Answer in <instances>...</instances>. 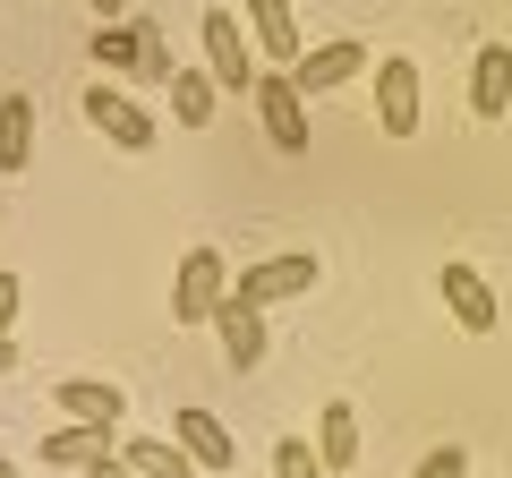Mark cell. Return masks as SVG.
<instances>
[{
  "instance_id": "obj_12",
  "label": "cell",
  "mask_w": 512,
  "mask_h": 478,
  "mask_svg": "<svg viewBox=\"0 0 512 478\" xmlns=\"http://www.w3.org/2000/svg\"><path fill=\"white\" fill-rule=\"evenodd\" d=\"M359 69H367V52H359V43H316V52L291 69V86H299V94H333V86H350Z\"/></svg>"
},
{
  "instance_id": "obj_24",
  "label": "cell",
  "mask_w": 512,
  "mask_h": 478,
  "mask_svg": "<svg viewBox=\"0 0 512 478\" xmlns=\"http://www.w3.org/2000/svg\"><path fill=\"white\" fill-rule=\"evenodd\" d=\"M86 9H94L103 26H128V0H86Z\"/></svg>"
},
{
  "instance_id": "obj_23",
  "label": "cell",
  "mask_w": 512,
  "mask_h": 478,
  "mask_svg": "<svg viewBox=\"0 0 512 478\" xmlns=\"http://www.w3.org/2000/svg\"><path fill=\"white\" fill-rule=\"evenodd\" d=\"M18 308H26V282L0 274V333H18Z\"/></svg>"
},
{
  "instance_id": "obj_26",
  "label": "cell",
  "mask_w": 512,
  "mask_h": 478,
  "mask_svg": "<svg viewBox=\"0 0 512 478\" xmlns=\"http://www.w3.org/2000/svg\"><path fill=\"white\" fill-rule=\"evenodd\" d=\"M0 376H18V333H0Z\"/></svg>"
},
{
  "instance_id": "obj_28",
  "label": "cell",
  "mask_w": 512,
  "mask_h": 478,
  "mask_svg": "<svg viewBox=\"0 0 512 478\" xmlns=\"http://www.w3.org/2000/svg\"><path fill=\"white\" fill-rule=\"evenodd\" d=\"M265 478H274V470H265Z\"/></svg>"
},
{
  "instance_id": "obj_15",
  "label": "cell",
  "mask_w": 512,
  "mask_h": 478,
  "mask_svg": "<svg viewBox=\"0 0 512 478\" xmlns=\"http://www.w3.org/2000/svg\"><path fill=\"white\" fill-rule=\"evenodd\" d=\"M470 111H478V120H504V111H512V52H504V43L478 52V69H470Z\"/></svg>"
},
{
  "instance_id": "obj_13",
  "label": "cell",
  "mask_w": 512,
  "mask_h": 478,
  "mask_svg": "<svg viewBox=\"0 0 512 478\" xmlns=\"http://www.w3.org/2000/svg\"><path fill=\"white\" fill-rule=\"evenodd\" d=\"M316 461H325L333 478L359 461V402H325L316 410Z\"/></svg>"
},
{
  "instance_id": "obj_7",
  "label": "cell",
  "mask_w": 512,
  "mask_h": 478,
  "mask_svg": "<svg viewBox=\"0 0 512 478\" xmlns=\"http://www.w3.org/2000/svg\"><path fill=\"white\" fill-rule=\"evenodd\" d=\"M231 291H239V299H256V308H282V299L316 291V257H308V248H291V257H265V265H248Z\"/></svg>"
},
{
  "instance_id": "obj_25",
  "label": "cell",
  "mask_w": 512,
  "mask_h": 478,
  "mask_svg": "<svg viewBox=\"0 0 512 478\" xmlns=\"http://www.w3.org/2000/svg\"><path fill=\"white\" fill-rule=\"evenodd\" d=\"M86 478H137V470H128V461H120V453H103V461H94V470H86Z\"/></svg>"
},
{
  "instance_id": "obj_18",
  "label": "cell",
  "mask_w": 512,
  "mask_h": 478,
  "mask_svg": "<svg viewBox=\"0 0 512 478\" xmlns=\"http://www.w3.org/2000/svg\"><path fill=\"white\" fill-rule=\"evenodd\" d=\"M214 77H205V69H180V77H171V120H180V129H205V120H214Z\"/></svg>"
},
{
  "instance_id": "obj_22",
  "label": "cell",
  "mask_w": 512,
  "mask_h": 478,
  "mask_svg": "<svg viewBox=\"0 0 512 478\" xmlns=\"http://www.w3.org/2000/svg\"><path fill=\"white\" fill-rule=\"evenodd\" d=\"M419 478H470V453H461V444H444V453L419 461Z\"/></svg>"
},
{
  "instance_id": "obj_10",
  "label": "cell",
  "mask_w": 512,
  "mask_h": 478,
  "mask_svg": "<svg viewBox=\"0 0 512 478\" xmlns=\"http://www.w3.org/2000/svg\"><path fill=\"white\" fill-rule=\"evenodd\" d=\"M436 291H444V308H453L470 333H495V282L478 274V265H461V257L436 265Z\"/></svg>"
},
{
  "instance_id": "obj_3",
  "label": "cell",
  "mask_w": 512,
  "mask_h": 478,
  "mask_svg": "<svg viewBox=\"0 0 512 478\" xmlns=\"http://www.w3.org/2000/svg\"><path fill=\"white\" fill-rule=\"evenodd\" d=\"M197 35H205V77H214L222 94H256V69H248V26H239L231 9H205Z\"/></svg>"
},
{
  "instance_id": "obj_4",
  "label": "cell",
  "mask_w": 512,
  "mask_h": 478,
  "mask_svg": "<svg viewBox=\"0 0 512 478\" xmlns=\"http://www.w3.org/2000/svg\"><path fill=\"white\" fill-rule=\"evenodd\" d=\"M171 444H180L205 478H239V444H231V427H222L214 410H197V402L171 410Z\"/></svg>"
},
{
  "instance_id": "obj_27",
  "label": "cell",
  "mask_w": 512,
  "mask_h": 478,
  "mask_svg": "<svg viewBox=\"0 0 512 478\" xmlns=\"http://www.w3.org/2000/svg\"><path fill=\"white\" fill-rule=\"evenodd\" d=\"M0 478H18V461H0Z\"/></svg>"
},
{
  "instance_id": "obj_5",
  "label": "cell",
  "mask_w": 512,
  "mask_h": 478,
  "mask_svg": "<svg viewBox=\"0 0 512 478\" xmlns=\"http://www.w3.org/2000/svg\"><path fill=\"white\" fill-rule=\"evenodd\" d=\"M256 120H265V137H274L282 154H308V94L291 86V69L256 77Z\"/></svg>"
},
{
  "instance_id": "obj_20",
  "label": "cell",
  "mask_w": 512,
  "mask_h": 478,
  "mask_svg": "<svg viewBox=\"0 0 512 478\" xmlns=\"http://www.w3.org/2000/svg\"><path fill=\"white\" fill-rule=\"evenodd\" d=\"M274 478H333V470H325V461H316V444L282 436V444H274Z\"/></svg>"
},
{
  "instance_id": "obj_6",
  "label": "cell",
  "mask_w": 512,
  "mask_h": 478,
  "mask_svg": "<svg viewBox=\"0 0 512 478\" xmlns=\"http://www.w3.org/2000/svg\"><path fill=\"white\" fill-rule=\"evenodd\" d=\"M86 120H94L120 154H154V111H137L120 86H86Z\"/></svg>"
},
{
  "instance_id": "obj_8",
  "label": "cell",
  "mask_w": 512,
  "mask_h": 478,
  "mask_svg": "<svg viewBox=\"0 0 512 478\" xmlns=\"http://www.w3.org/2000/svg\"><path fill=\"white\" fill-rule=\"evenodd\" d=\"M214 333H222V359H231V368L239 376H256V368H265V308H256V299H222V308H214Z\"/></svg>"
},
{
  "instance_id": "obj_19",
  "label": "cell",
  "mask_w": 512,
  "mask_h": 478,
  "mask_svg": "<svg viewBox=\"0 0 512 478\" xmlns=\"http://www.w3.org/2000/svg\"><path fill=\"white\" fill-rule=\"evenodd\" d=\"M128 26H137V77H180V69H171L163 26H154V18H128Z\"/></svg>"
},
{
  "instance_id": "obj_21",
  "label": "cell",
  "mask_w": 512,
  "mask_h": 478,
  "mask_svg": "<svg viewBox=\"0 0 512 478\" xmlns=\"http://www.w3.org/2000/svg\"><path fill=\"white\" fill-rule=\"evenodd\" d=\"M94 60H103V69H137V26H103V35H94Z\"/></svg>"
},
{
  "instance_id": "obj_17",
  "label": "cell",
  "mask_w": 512,
  "mask_h": 478,
  "mask_svg": "<svg viewBox=\"0 0 512 478\" xmlns=\"http://www.w3.org/2000/svg\"><path fill=\"white\" fill-rule=\"evenodd\" d=\"M120 461L137 478H197V461H188L180 444H163V436H120Z\"/></svg>"
},
{
  "instance_id": "obj_2",
  "label": "cell",
  "mask_w": 512,
  "mask_h": 478,
  "mask_svg": "<svg viewBox=\"0 0 512 478\" xmlns=\"http://www.w3.org/2000/svg\"><path fill=\"white\" fill-rule=\"evenodd\" d=\"M222 299H231L222 248H188V257H180V282H171V325H214Z\"/></svg>"
},
{
  "instance_id": "obj_11",
  "label": "cell",
  "mask_w": 512,
  "mask_h": 478,
  "mask_svg": "<svg viewBox=\"0 0 512 478\" xmlns=\"http://www.w3.org/2000/svg\"><path fill=\"white\" fill-rule=\"evenodd\" d=\"M52 402L69 410L77 427H120L128 393H120V385H103V376H60V385H52Z\"/></svg>"
},
{
  "instance_id": "obj_1",
  "label": "cell",
  "mask_w": 512,
  "mask_h": 478,
  "mask_svg": "<svg viewBox=\"0 0 512 478\" xmlns=\"http://www.w3.org/2000/svg\"><path fill=\"white\" fill-rule=\"evenodd\" d=\"M376 129L384 137H419V120H427V86H419V60H402V52H384L376 69Z\"/></svg>"
},
{
  "instance_id": "obj_14",
  "label": "cell",
  "mask_w": 512,
  "mask_h": 478,
  "mask_svg": "<svg viewBox=\"0 0 512 478\" xmlns=\"http://www.w3.org/2000/svg\"><path fill=\"white\" fill-rule=\"evenodd\" d=\"M103 453H120L111 427H52V436L35 444V461H52V470H94Z\"/></svg>"
},
{
  "instance_id": "obj_9",
  "label": "cell",
  "mask_w": 512,
  "mask_h": 478,
  "mask_svg": "<svg viewBox=\"0 0 512 478\" xmlns=\"http://www.w3.org/2000/svg\"><path fill=\"white\" fill-rule=\"evenodd\" d=\"M248 9V35H256V52L274 60V69H299V0H239Z\"/></svg>"
},
{
  "instance_id": "obj_16",
  "label": "cell",
  "mask_w": 512,
  "mask_h": 478,
  "mask_svg": "<svg viewBox=\"0 0 512 478\" xmlns=\"http://www.w3.org/2000/svg\"><path fill=\"white\" fill-rule=\"evenodd\" d=\"M35 163V103L26 94H0V171Z\"/></svg>"
}]
</instances>
